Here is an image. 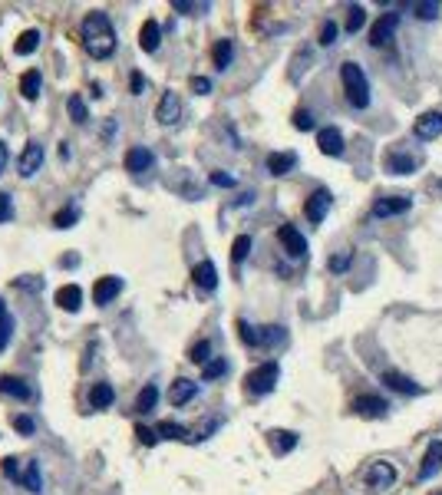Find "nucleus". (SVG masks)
Returning <instances> with one entry per match:
<instances>
[{"label":"nucleus","instance_id":"45","mask_svg":"<svg viewBox=\"0 0 442 495\" xmlns=\"http://www.w3.org/2000/svg\"><path fill=\"white\" fill-rule=\"evenodd\" d=\"M337 23L334 20H327L324 27H320V46H330V44H337Z\"/></svg>","mask_w":442,"mask_h":495},{"label":"nucleus","instance_id":"42","mask_svg":"<svg viewBox=\"0 0 442 495\" xmlns=\"http://www.w3.org/2000/svg\"><path fill=\"white\" fill-rule=\"evenodd\" d=\"M0 469H4V475H7V479H17V482L23 479V472H20V459H17V456H7V459L0 463Z\"/></svg>","mask_w":442,"mask_h":495},{"label":"nucleus","instance_id":"9","mask_svg":"<svg viewBox=\"0 0 442 495\" xmlns=\"http://www.w3.org/2000/svg\"><path fill=\"white\" fill-rule=\"evenodd\" d=\"M278 238H280V245H284V251H287L291 258H304V255H307V238H304L294 225H280Z\"/></svg>","mask_w":442,"mask_h":495},{"label":"nucleus","instance_id":"21","mask_svg":"<svg viewBox=\"0 0 442 495\" xmlns=\"http://www.w3.org/2000/svg\"><path fill=\"white\" fill-rule=\"evenodd\" d=\"M192 278H195V284H198L202 291H215V288H218V268L212 264V261H202V264H195Z\"/></svg>","mask_w":442,"mask_h":495},{"label":"nucleus","instance_id":"41","mask_svg":"<svg viewBox=\"0 0 442 495\" xmlns=\"http://www.w3.org/2000/svg\"><path fill=\"white\" fill-rule=\"evenodd\" d=\"M284 340V327H261V347H271V344H280Z\"/></svg>","mask_w":442,"mask_h":495},{"label":"nucleus","instance_id":"43","mask_svg":"<svg viewBox=\"0 0 442 495\" xmlns=\"http://www.w3.org/2000/svg\"><path fill=\"white\" fill-rule=\"evenodd\" d=\"M208 354H212V344H208V340H198V344L192 347V364H202V366H205L208 360H212Z\"/></svg>","mask_w":442,"mask_h":495},{"label":"nucleus","instance_id":"15","mask_svg":"<svg viewBox=\"0 0 442 495\" xmlns=\"http://www.w3.org/2000/svg\"><path fill=\"white\" fill-rule=\"evenodd\" d=\"M317 146L324 155H344V132L337 126H327V129L317 132Z\"/></svg>","mask_w":442,"mask_h":495},{"label":"nucleus","instance_id":"51","mask_svg":"<svg viewBox=\"0 0 442 495\" xmlns=\"http://www.w3.org/2000/svg\"><path fill=\"white\" fill-rule=\"evenodd\" d=\"M11 218V195L0 192V221H7Z\"/></svg>","mask_w":442,"mask_h":495},{"label":"nucleus","instance_id":"52","mask_svg":"<svg viewBox=\"0 0 442 495\" xmlns=\"http://www.w3.org/2000/svg\"><path fill=\"white\" fill-rule=\"evenodd\" d=\"M129 86H132V93L139 96L142 89H145V79H142V73H132V76H129Z\"/></svg>","mask_w":442,"mask_h":495},{"label":"nucleus","instance_id":"11","mask_svg":"<svg viewBox=\"0 0 442 495\" xmlns=\"http://www.w3.org/2000/svg\"><path fill=\"white\" fill-rule=\"evenodd\" d=\"M152 165H155V155H152V149H145V146H132V149L126 152V172L142 175V172H152Z\"/></svg>","mask_w":442,"mask_h":495},{"label":"nucleus","instance_id":"31","mask_svg":"<svg viewBox=\"0 0 442 495\" xmlns=\"http://www.w3.org/2000/svg\"><path fill=\"white\" fill-rule=\"evenodd\" d=\"M66 106H70V119H73L76 126H86V119H89V112H86V103H83V96H70L66 99Z\"/></svg>","mask_w":442,"mask_h":495},{"label":"nucleus","instance_id":"12","mask_svg":"<svg viewBox=\"0 0 442 495\" xmlns=\"http://www.w3.org/2000/svg\"><path fill=\"white\" fill-rule=\"evenodd\" d=\"M119 291H122V278H116V274H106V278H99L96 288H93V304L106 307V304L116 301Z\"/></svg>","mask_w":442,"mask_h":495},{"label":"nucleus","instance_id":"39","mask_svg":"<svg viewBox=\"0 0 442 495\" xmlns=\"http://www.w3.org/2000/svg\"><path fill=\"white\" fill-rule=\"evenodd\" d=\"M412 13H416L420 20H436V17H439V4H429V0H420V4H412Z\"/></svg>","mask_w":442,"mask_h":495},{"label":"nucleus","instance_id":"32","mask_svg":"<svg viewBox=\"0 0 442 495\" xmlns=\"http://www.w3.org/2000/svg\"><path fill=\"white\" fill-rule=\"evenodd\" d=\"M155 432H159V439H185V442H192V432L185 430V426H178V423H162Z\"/></svg>","mask_w":442,"mask_h":495},{"label":"nucleus","instance_id":"36","mask_svg":"<svg viewBox=\"0 0 442 495\" xmlns=\"http://www.w3.org/2000/svg\"><path fill=\"white\" fill-rule=\"evenodd\" d=\"M367 23V11L360 7V4H353L350 11H346V30L350 33H360V27Z\"/></svg>","mask_w":442,"mask_h":495},{"label":"nucleus","instance_id":"33","mask_svg":"<svg viewBox=\"0 0 442 495\" xmlns=\"http://www.w3.org/2000/svg\"><path fill=\"white\" fill-rule=\"evenodd\" d=\"M155 403H159V387H145L139 393V399H136V409H139V413H152V409H155Z\"/></svg>","mask_w":442,"mask_h":495},{"label":"nucleus","instance_id":"10","mask_svg":"<svg viewBox=\"0 0 442 495\" xmlns=\"http://www.w3.org/2000/svg\"><path fill=\"white\" fill-rule=\"evenodd\" d=\"M353 413L367 416V420H383V416L389 413V403L386 399H379V397H373V393H367V397L353 399Z\"/></svg>","mask_w":442,"mask_h":495},{"label":"nucleus","instance_id":"18","mask_svg":"<svg viewBox=\"0 0 442 495\" xmlns=\"http://www.w3.org/2000/svg\"><path fill=\"white\" fill-rule=\"evenodd\" d=\"M195 393H198V383H195V380L178 377L172 387H169V403H172V406H185V403H188Z\"/></svg>","mask_w":442,"mask_h":495},{"label":"nucleus","instance_id":"4","mask_svg":"<svg viewBox=\"0 0 442 495\" xmlns=\"http://www.w3.org/2000/svg\"><path fill=\"white\" fill-rule=\"evenodd\" d=\"M363 482H367V489H373V492H386L389 485L396 482V465L393 463H373L363 472Z\"/></svg>","mask_w":442,"mask_h":495},{"label":"nucleus","instance_id":"13","mask_svg":"<svg viewBox=\"0 0 442 495\" xmlns=\"http://www.w3.org/2000/svg\"><path fill=\"white\" fill-rule=\"evenodd\" d=\"M412 136L416 139H439L442 136V112H422L412 126Z\"/></svg>","mask_w":442,"mask_h":495},{"label":"nucleus","instance_id":"2","mask_svg":"<svg viewBox=\"0 0 442 495\" xmlns=\"http://www.w3.org/2000/svg\"><path fill=\"white\" fill-rule=\"evenodd\" d=\"M340 79H344V93L346 103L353 109H367L370 106V79L360 70V63H344L340 66Z\"/></svg>","mask_w":442,"mask_h":495},{"label":"nucleus","instance_id":"37","mask_svg":"<svg viewBox=\"0 0 442 495\" xmlns=\"http://www.w3.org/2000/svg\"><path fill=\"white\" fill-rule=\"evenodd\" d=\"M248 255H251V238L248 235H238L235 245H231V261H235V264H241Z\"/></svg>","mask_w":442,"mask_h":495},{"label":"nucleus","instance_id":"38","mask_svg":"<svg viewBox=\"0 0 442 495\" xmlns=\"http://www.w3.org/2000/svg\"><path fill=\"white\" fill-rule=\"evenodd\" d=\"M238 330H241V340L248 347H261V327H251L248 321H238Z\"/></svg>","mask_w":442,"mask_h":495},{"label":"nucleus","instance_id":"40","mask_svg":"<svg viewBox=\"0 0 442 495\" xmlns=\"http://www.w3.org/2000/svg\"><path fill=\"white\" fill-rule=\"evenodd\" d=\"M76 221H79V208H76V205L63 208V212H60V215L53 218V225H56V228H73Z\"/></svg>","mask_w":442,"mask_h":495},{"label":"nucleus","instance_id":"6","mask_svg":"<svg viewBox=\"0 0 442 495\" xmlns=\"http://www.w3.org/2000/svg\"><path fill=\"white\" fill-rule=\"evenodd\" d=\"M155 119L162 122V126H178L182 122V99H178V93H165L162 99H159V106H155Z\"/></svg>","mask_w":442,"mask_h":495},{"label":"nucleus","instance_id":"27","mask_svg":"<svg viewBox=\"0 0 442 495\" xmlns=\"http://www.w3.org/2000/svg\"><path fill=\"white\" fill-rule=\"evenodd\" d=\"M40 86H44V76H40V70H27V73L20 76L23 99H37V96H40Z\"/></svg>","mask_w":442,"mask_h":495},{"label":"nucleus","instance_id":"14","mask_svg":"<svg viewBox=\"0 0 442 495\" xmlns=\"http://www.w3.org/2000/svg\"><path fill=\"white\" fill-rule=\"evenodd\" d=\"M399 23V13H383L377 23H373V30H370V44L373 46H383L393 40V30H396Z\"/></svg>","mask_w":442,"mask_h":495},{"label":"nucleus","instance_id":"24","mask_svg":"<svg viewBox=\"0 0 442 495\" xmlns=\"http://www.w3.org/2000/svg\"><path fill=\"white\" fill-rule=\"evenodd\" d=\"M436 469H442V439L429 442V449H426V459H422V469H420V479H429Z\"/></svg>","mask_w":442,"mask_h":495},{"label":"nucleus","instance_id":"47","mask_svg":"<svg viewBox=\"0 0 442 495\" xmlns=\"http://www.w3.org/2000/svg\"><path fill=\"white\" fill-rule=\"evenodd\" d=\"M192 89L198 96H208V93H212V79H208V76H192Z\"/></svg>","mask_w":442,"mask_h":495},{"label":"nucleus","instance_id":"54","mask_svg":"<svg viewBox=\"0 0 442 495\" xmlns=\"http://www.w3.org/2000/svg\"><path fill=\"white\" fill-rule=\"evenodd\" d=\"M7 169V146H4V139H0V172Z\"/></svg>","mask_w":442,"mask_h":495},{"label":"nucleus","instance_id":"22","mask_svg":"<svg viewBox=\"0 0 442 495\" xmlns=\"http://www.w3.org/2000/svg\"><path fill=\"white\" fill-rule=\"evenodd\" d=\"M0 393H7V397H13V399H30L33 397L30 383L20 380V377H0Z\"/></svg>","mask_w":442,"mask_h":495},{"label":"nucleus","instance_id":"1","mask_svg":"<svg viewBox=\"0 0 442 495\" xmlns=\"http://www.w3.org/2000/svg\"><path fill=\"white\" fill-rule=\"evenodd\" d=\"M83 46L93 60H109L116 50V27L109 20V13L93 11L83 20Z\"/></svg>","mask_w":442,"mask_h":495},{"label":"nucleus","instance_id":"50","mask_svg":"<svg viewBox=\"0 0 442 495\" xmlns=\"http://www.w3.org/2000/svg\"><path fill=\"white\" fill-rule=\"evenodd\" d=\"M136 436H139V442H145V446H155V442H159V432L149 430V426H139V430H136Z\"/></svg>","mask_w":442,"mask_h":495},{"label":"nucleus","instance_id":"44","mask_svg":"<svg viewBox=\"0 0 442 495\" xmlns=\"http://www.w3.org/2000/svg\"><path fill=\"white\" fill-rule=\"evenodd\" d=\"M294 129H301V132L313 129V116L307 109H297V112H294Z\"/></svg>","mask_w":442,"mask_h":495},{"label":"nucleus","instance_id":"53","mask_svg":"<svg viewBox=\"0 0 442 495\" xmlns=\"http://www.w3.org/2000/svg\"><path fill=\"white\" fill-rule=\"evenodd\" d=\"M346 264H350V255H337V258H330V271H344Z\"/></svg>","mask_w":442,"mask_h":495},{"label":"nucleus","instance_id":"55","mask_svg":"<svg viewBox=\"0 0 442 495\" xmlns=\"http://www.w3.org/2000/svg\"><path fill=\"white\" fill-rule=\"evenodd\" d=\"M60 264H66V268H76V264H79V255H66Z\"/></svg>","mask_w":442,"mask_h":495},{"label":"nucleus","instance_id":"46","mask_svg":"<svg viewBox=\"0 0 442 495\" xmlns=\"http://www.w3.org/2000/svg\"><path fill=\"white\" fill-rule=\"evenodd\" d=\"M172 11H178V13H198V11H208V4H188V0H172Z\"/></svg>","mask_w":442,"mask_h":495},{"label":"nucleus","instance_id":"28","mask_svg":"<svg viewBox=\"0 0 442 495\" xmlns=\"http://www.w3.org/2000/svg\"><path fill=\"white\" fill-rule=\"evenodd\" d=\"M37 46H40V30H23L20 37H17V44H13V53H17V56H30Z\"/></svg>","mask_w":442,"mask_h":495},{"label":"nucleus","instance_id":"34","mask_svg":"<svg viewBox=\"0 0 442 495\" xmlns=\"http://www.w3.org/2000/svg\"><path fill=\"white\" fill-rule=\"evenodd\" d=\"M11 334H13V321H11V314H7V307H4V301H0V354L11 344Z\"/></svg>","mask_w":442,"mask_h":495},{"label":"nucleus","instance_id":"5","mask_svg":"<svg viewBox=\"0 0 442 495\" xmlns=\"http://www.w3.org/2000/svg\"><path fill=\"white\" fill-rule=\"evenodd\" d=\"M40 165H44V146H40L37 139H30L27 146H23L20 162H17V169H20L23 179H33V175L40 172Z\"/></svg>","mask_w":442,"mask_h":495},{"label":"nucleus","instance_id":"29","mask_svg":"<svg viewBox=\"0 0 442 495\" xmlns=\"http://www.w3.org/2000/svg\"><path fill=\"white\" fill-rule=\"evenodd\" d=\"M212 56H215L218 70H228V66H231V56H235V44H231V40H218L215 50H212Z\"/></svg>","mask_w":442,"mask_h":495},{"label":"nucleus","instance_id":"7","mask_svg":"<svg viewBox=\"0 0 442 495\" xmlns=\"http://www.w3.org/2000/svg\"><path fill=\"white\" fill-rule=\"evenodd\" d=\"M330 205H334V195L327 192V188H317V192L307 198V205H304V215H307V221L320 225L327 218V212H330Z\"/></svg>","mask_w":442,"mask_h":495},{"label":"nucleus","instance_id":"56","mask_svg":"<svg viewBox=\"0 0 442 495\" xmlns=\"http://www.w3.org/2000/svg\"><path fill=\"white\" fill-rule=\"evenodd\" d=\"M432 495H442V492H432Z\"/></svg>","mask_w":442,"mask_h":495},{"label":"nucleus","instance_id":"25","mask_svg":"<svg viewBox=\"0 0 442 495\" xmlns=\"http://www.w3.org/2000/svg\"><path fill=\"white\" fill-rule=\"evenodd\" d=\"M112 399H116V390L109 387V383H93V390H89V406L109 409L112 406Z\"/></svg>","mask_w":442,"mask_h":495},{"label":"nucleus","instance_id":"23","mask_svg":"<svg viewBox=\"0 0 442 495\" xmlns=\"http://www.w3.org/2000/svg\"><path fill=\"white\" fill-rule=\"evenodd\" d=\"M297 165V155L294 152H271L268 155V172L271 175H287Z\"/></svg>","mask_w":442,"mask_h":495},{"label":"nucleus","instance_id":"3","mask_svg":"<svg viewBox=\"0 0 442 495\" xmlns=\"http://www.w3.org/2000/svg\"><path fill=\"white\" fill-rule=\"evenodd\" d=\"M278 377H280V366L274 364V360H268V364H261V366H254L248 373V393H254V397H268L271 390L278 387Z\"/></svg>","mask_w":442,"mask_h":495},{"label":"nucleus","instance_id":"26","mask_svg":"<svg viewBox=\"0 0 442 495\" xmlns=\"http://www.w3.org/2000/svg\"><path fill=\"white\" fill-rule=\"evenodd\" d=\"M383 383H386L389 390H396V393H420V387L412 383L410 377H403V373H396V370H383Z\"/></svg>","mask_w":442,"mask_h":495},{"label":"nucleus","instance_id":"49","mask_svg":"<svg viewBox=\"0 0 442 495\" xmlns=\"http://www.w3.org/2000/svg\"><path fill=\"white\" fill-rule=\"evenodd\" d=\"M13 430L20 432V436H33V420L30 416H17V420H13Z\"/></svg>","mask_w":442,"mask_h":495},{"label":"nucleus","instance_id":"8","mask_svg":"<svg viewBox=\"0 0 442 495\" xmlns=\"http://www.w3.org/2000/svg\"><path fill=\"white\" fill-rule=\"evenodd\" d=\"M410 208H412V198H406V195H389V198H377V205H373V218L406 215Z\"/></svg>","mask_w":442,"mask_h":495},{"label":"nucleus","instance_id":"17","mask_svg":"<svg viewBox=\"0 0 442 495\" xmlns=\"http://www.w3.org/2000/svg\"><path fill=\"white\" fill-rule=\"evenodd\" d=\"M268 446H271V452H274V456H287V452L297 446V432H291V430H271L268 432Z\"/></svg>","mask_w":442,"mask_h":495},{"label":"nucleus","instance_id":"35","mask_svg":"<svg viewBox=\"0 0 442 495\" xmlns=\"http://www.w3.org/2000/svg\"><path fill=\"white\" fill-rule=\"evenodd\" d=\"M228 373V360L225 356H215V360H208L205 366H202V380H218Z\"/></svg>","mask_w":442,"mask_h":495},{"label":"nucleus","instance_id":"30","mask_svg":"<svg viewBox=\"0 0 442 495\" xmlns=\"http://www.w3.org/2000/svg\"><path fill=\"white\" fill-rule=\"evenodd\" d=\"M20 485L27 489V492H44V475H40V465H37V463L27 465V472H23Z\"/></svg>","mask_w":442,"mask_h":495},{"label":"nucleus","instance_id":"19","mask_svg":"<svg viewBox=\"0 0 442 495\" xmlns=\"http://www.w3.org/2000/svg\"><path fill=\"white\" fill-rule=\"evenodd\" d=\"M56 304H60L66 314H76L79 307H83V288H76V284H63V288L56 291Z\"/></svg>","mask_w":442,"mask_h":495},{"label":"nucleus","instance_id":"48","mask_svg":"<svg viewBox=\"0 0 442 495\" xmlns=\"http://www.w3.org/2000/svg\"><path fill=\"white\" fill-rule=\"evenodd\" d=\"M212 185H218V188H235V175H228V172H212Z\"/></svg>","mask_w":442,"mask_h":495},{"label":"nucleus","instance_id":"20","mask_svg":"<svg viewBox=\"0 0 442 495\" xmlns=\"http://www.w3.org/2000/svg\"><path fill=\"white\" fill-rule=\"evenodd\" d=\"M159 44H162V27H159V20H145L139 30V46L145 53H155Z\"/></svg>","mask_w":442,"mask_h":495},{"label":"nucleus","instance_id":"16","mask_svg":"<svg viewBox=\"0 0 442 495\" xmlns=\"http://www.w3.org/2000/svg\"><path fill=\"white\" fill-rule=\"evenodd\" d=\"M386 169L396 175H410L420 169V155H412V152H389L386 155Z\"/></svg>","mask_w":442,"mask_h":495}]
</instances>
